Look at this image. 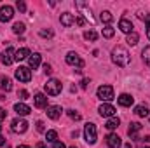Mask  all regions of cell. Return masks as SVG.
<instances>
[{
  "mask_svg": "<svg viewBox=\"0 0 150 148\" xmlns=\"http://www.w3.org/2000/svg\"><path fill=\"white\" fill-rule=\"evenodd\" d=\"M129 59H131V56H129V52H127L126 47H122V45L113 47L112 61L117 65V66H127V65H129Z\"/></svg>",
  "mask_w": 150,
  "mask_h": 148,
  "instance_id": "1",
  "label": "cell"
},
{
  "mask_svg": "<svg viewBox=\"0 0 150 148\" xmlns=\"http://www.w3.org/2000/svg\"><path fill=\"white\" fill-rule=\"evenodd\" d=\"M44 89H45V92H47L49 96H58V94L61 92L63 85H61V82H59L58 78H49L47 84L44 85Z\"/></svg>",
  "mask_w": 150,
  "mask_h": 148,
  "instance_id": "2",
  "label": "cell"
},
{
  "mask_svg": "<svg viewBox=\"0 0 150 148\" xmlns=\"http://www.w3.org/2000/svg\"><path fill=\"white\" fill-rule=\"evenodd\" d=\"M84 138H86V141H87L89 145H94V143H96L98 132H96V125H94L93 122L86 124V127H84Z\"/></svg>",
  "mask_w": 150,
  "mask_h": 148,
  "instance_id": "3",
  "label": "cell"
},
{
  "mask_svg": "<svg viewBox=\"0 0 150 148\" xmlns=\"http://www.w3.org/2000/svg\"><path fill=\"white\" fill-rule=\"evenodd\" d=\"M96 94H98V98H100L101 101L108 103V101L113 99V87L112 85H101V87H98Z\"/></svg>",
  "mask_w": 150,
  "mask_h": 148,
  "instance_id": "4",
  "label": "cell"
},
{
  "mask_svg": "<svg viewBox=\"0 0 150 148\" xmlns=\"http://www.w3.org/2000/svg\"><path fill=\"white\" fill-rule=\"evenodd\" d=\"M11 129H12V132H16V134H23V132L28 131V122L23 120V118H14V120L11 122Z\"/></svg>",
  "mask_w": 150,
  "mask_h": 148,
  "instance_id": "5",
  "label": "cell"
},
{
  "mask_svg": "<svg viewBox=\"0 0 150 148\" xmlns=\"http://www.w3.org/2000/svg\"><path fill=\"white\" fill-rule=\"evenodd\" d=\"M0 59H2V63L5 65V66H9V65H12L14 61H16V51L12 49V47H7L4 52H2V56H0Z\"/></svg>",
  "mask_w": 150,
  "mask_h": 148,
  "instance_id": "6",
  "label": "cell"
},
{
  "mask_svg": "<svg viewBox=\"0 0 150 148\" xmlns=\"http://www.w3.org/2000/svg\"><path fill=\"white\" fill-rule=\"evenodd\" d=\"M16 78H18L19 82H30V80H32V70L26 68V66H19V68L16 70Z\"/></svg>",
  "mask_w": 150,
  "mask_h": 148,
  "instance_id": "7",
  "label": "cell"
},
{
  "mask_svg": "<svg viewBox=\"0 0 150 148\" xmlns=\"http://www.w3.org/2000/svg\"><path fill=\"white\" fill-rule=\"evenodd\" d=\"M140 131H142V124L140 122H131L129 124V129H127V134H129L131 140L140 141Z\"/></svg>",
  "mask_w": 150,
  "mask_h": 148,
  "instance_id": "8",
  "label": "cell"
},
{
  "mask_svg": "<svg viewBox=\"0 0 150 148\" xmlns=\"http://www.w3.org/2000/svg\"><path fill=\"white\" fill-rule=\"evenodd\" d=\"M12 16H14V9H12L11 5H2V7H0V21H2V23L11 21Z\"/></svg>",
  "mask_w": 150,
  "mask_h": 148,
  "instance_id": "9",
  "label": "cell"
},
{
  "mask_svg": "<svg viewBox=\"0 0 150 148\" xmlns=\"http://www.w3.org/2000/svg\"><path fill=\"white\" fill-rule=\"evenodd\" d=\"M65 59H67V63L72 65V66H77V68H82V66H84V59H82L79 54H75V52H68Z\"/></svg>",
  "mask_w": 150,
  "mask_h": 148,
  "instance_id": "10",
  "label": "cell"
},
{
  "mask_svg": "<svg viewBox=\"0 0 150 148\" xmlns=\"http://www.w3.org/2000/svg\"><path fill=\"white\" fill-rule=\"evenodd\" d=\"M98 111H100V115H101V117H107V118H110V117H113V115H115V111H117V110L113 108L110 103H103V105L98 108Z\"/></svg>",
  "mask_w": 150,
  "mask_h": 148,
  "instance_id": "11",
  "label": "cell"
},
{
  "mask_svg": "<svg viewBox=\"0 0 150 148\" xmlns=\"http://www.w3.org/2000/svg\"><path fill=\"white\" fill-rule=\"evenodd\" d=\"M61 106H58V105H51V106H47V117L51 118V120H58L59 117H61Z\"/></svg>",
  "mask_w": 150,
  "mask_h": 148,
  "instance_id": "12",
  "label": "cell"
},
{
  "mask_svg": "<svg viewBox=\"0 0 150 148\" xmlns=\"http://www.w3.org/2000/svg\"><path fill=\"white\" fill-rule=\"evenodd\" d=\"M107 145H108V148H120L122 141H120V138H119L117 134L110 132V134L107 136Z\"/></svg>",
  "mask_w": 150,
  "mask_h": 148,
  "instance_id": "13",
  "label": "cell"
},
{
  "mask_svg": "<svg viewBox=\"0 0 150 148\" xmlns=\"http://www.w3.org/2000/svg\"><path fill=\"white\" fill-rule=\"evenodd\" d=\"M119 28H120V32H124L126 35H129V33H133V28H134V26H133V23H131L129 19L124 18V19L119 21Z\"/></svg>",
  "mask_w": 150,
  "mask_h": 148,
  "instance_id": "14",
  "label": "cell"
},
{
  "mask_svg": "<svg viewBox=\"0 0 150 148\" xmlns=\"http://www.w3.org/2000/svg\"><path fill=\"white\" fill-rule=\"evenodd\" d=\"M117 103L120 105V106H131L133 103H134V98L131 96V94H120L119 98H117Z\"/></svg>",
  "mask_w": 150,
  "mask_h": 148,
  "instance_id": "15",
  "label": "cell"
},
{
  "mask_svg": "<svg viewBox=\"0 0 150 148\" xmlns=\"http://www.w3.org/2000/svg\"><path fill=\"white\" fill-rule=\"evenodd\" d=\"M33 103H35L37 108H45L47 106V96L42 94V92H38V94L33 96Z\"/></svg>",
  "mask_w": 150,
  "mask_h": 148,
  "instance_id": "16",
  "label": "cell"
},
{
  "mask_svg": "<svg viewBox=\"0 0 150 148\" xmlns=\"http://www.w3.org/2000/svg\"><path fill=\"white\" fill-rule=\"evenodd\" d=\"M59 21H61L63 26H72L75 23V18H74V14H70V12H63L59 16Z\"/></svg>",
  "mask_w": 150,
  "mask_h": 148,
  "instance_id": "17",
  "label": "cell"
},
{
  "mask_svg": "<svg viewBox=\"0 0 150 148\" xmlns=\"http://www.w3.org/2000/svg\"><path fill=\"white\" fill-rule=\"evenodd\" d=\"M14 111H16L18 115H21V117H25V115H28V113L32 111V108H30L28 105H25V103H16V105H14Z\"/></svg>",
  "mask_w": 150,
  "mask_h": 148,
  "instance_id": "18",
  "label": "cell"
},
{
  "mask_svg": "<svg viewBox=\"0 0 150 148\" xmlns=\"http://www.w3.org/2000/svg\"><path fill=\"white\" fill-rule=\"evenodd\" d=\"M40 61H42V56L38 54V52H33L30 58H28V65H30V68H38V65H40Z\"/></svg>",
  "mask_w": 150,
  "mask_h": 148,
  "instance_id": "19",
  "label": "cell"
},
{
  "mask_svg": "<svg viewBox=\"0 0 150 148\" xmlns=\"http://www.w3.org/2000/svg\"><path fill=\"white\" fill-rule=\"evenodd\" d=\"M30 56H32V52H30V49H26V47H23V49L16 51V61H23V59H28Z\"/></svg>",
  "mask_w": 150,
  "mask_h": 148,
  "instance_id": "20",
  "label": "cell"
},
{
  "mask_svg": "<svg viewBox=\"0 0 150 148\" xmlns=\"http://www.w3.org/2000/svg\"><path fill=\"white\" fill-rule=\"evenodd\" d=\"M0 89L2 91H11L12 89V82L9 77H0Z\"/></svg>",
  "mask_w": 150,
  "mask_h": 148,
  "instance_id": "21",
  "label": "cell"
},
{
  "mask_svg": "<svg viewBox=\"0 0 150 148\" xmlns=\"http://www.w3.org/2000/svg\"><path fill=\"white\" fill-rule=\"evenodd\" d=\"M119 124H120V120H119L117 117H110V118L107 120L105 127H107L108 131H113V129H117V127H119Z\"/></svg>",
  "mask_w": 150,
  "mask_h": 148,
  "instance_id": "22",
  "label": "cell"
},
{
  "mask_svg": "<svg viewBox=\"0 0 150 148\" xmlns=\"http://www.w3.org/2000/svg\"><path fill=\"white\" fill-rule=\"evenodd\" d=\"M100 19H101L103 23H107V26H108V25L113 21V16H112V12H110V11H103V12L100 14Z\"/></svg>",
  "mask_w": 150,
  "mask_h": 148,
  "instance_id": "23",
  "label": "cell"
},
{
  "mask_svg": "<svg viewBox=\"0 0 150 148\" xmlns=\"http://www.w3.org/2000/svg\"><path fill=\"white\" fill-rule=\"evenodd\" d=\"M134 113L138 117H149V108L145 105H138V106H134Z\"/></svg>",
  "mask_w": 150,
  "mask_h": 148,
  "instance_id": "24",
  "label": "cell"
},
{
  "mask_svg": "<svg viewBox=\"0 0 150 148\" xmlns=\"http://www.w3.org/2000/svg\"><path fill=\"white\" fill-rule=\"evenodd\" d=\"M25 23H14V26H12V32L16 33V35H21V33H25Z\"/></svg>",
  "mask_w": 150,
  "mask_h": 148,
  "instance_id": "25",
  "label": "cell"
},
{
  "mask_svg": "<svg viewBox=\"0 0 150 148\" xmlns=\"http://www.w3.org/2000/svg\"><path fill=\"white\" fill-rule=\"evenodd\" d=\"M138 33H136V32H133V33H129V35H127V38H126V42H127V44H129V45H136V44H138Z\"/></svg>",
  "mask_w": 150,
  "mask_h": 148,
  "instance_id": "26",
  "label": "cell"
},
{
  "mask_svg": "<svg viewBox=\"0 0 150 148\" xmlns=\"http://www.w3.org/2000/svg\"><path fill=\"white\" fill-rule=\"evenodd\" d=\"M84 38L89 40V42H94V40L98 38V33H96L94 30H87V32H84Z\"/></svg>",
  "mask_w": 150,
  "mask_h": 148,
  "instance_id": "27",
  "label": "cell"
},
{
  "mask_svg": "<svg viewBox=\"0 0 150 148\" xmlns=\"http://www.w3.org/2000/svg\"><path fill=\"white\" fill-rule=\"evenodd\" d=\"M45 140H47L49 143H54V141L58 140V132H56V131H47V132H45Z\"/></svg>",
  "mask_w": 150,
  "mask_h": 148,
  "instance_id": "28",
  "label": "cell"
},
{
  "mask_svg": "<svg viewBox=\"0 0 150 148\" xmlns=\"http://www.w3.org/2000/svg\"><path fill=\"white\" fill-rule=\"evenodd\" d=\"M142 56H143V61L147 63V66L150 68V45H149V47H145V49H143Z\"/></svg>",
  "mask_w": 150,
  "mask_h": 148,
  "instance_id": "29",
  "label": "cell"
},
{
  "mask_svg": "<svg viewBox=\"0 0 150 148\" xmlns=\"http://www.w3.org/2000/svg\"><path fill=\"white\" fill-rule=\"evenodd\" d=\"M113 33H115V30H113L110 25L103 28V37H105V38H112V37H113Z\"/></svg>",
  "mask_w": 150,
  "mask_h": 148,
  "instance_id": "30",
  "label": "cell"
},
{
  "mask_svg": "<svg viewBox=\"0 0 150 148\" xmlns=\"http://www.w3.org/2000/svg\"><path fill=\"white\" fill-rule=\"evenodd\" d=\"M52 35H54V32H52V30H40V37H47V38H51L52 37Z\"/></svg>",
  "mask_w": 150,
  "mask_h": 148,
  "instance_id": "31",
  "label": "cell"
},
{
  "mask_svg": "<svg viewBox=\"0 0 150 148\" xmlns=\"http://www.w3.org/2000/svg\"><path fill=\"white\" fill-rule=\"evenodd\" d=\"M16 7H18V11H19V12H25V11H26V4H25L23 0H18Z\"/></svg>",
  "mask_w": 150,
  "mask_h": 148,
  "instance_id": "32",
  "label": "cell"
},
{
  "mask_svg": "<svg viewBox=\"0 0 150 148\" xmlns=\"http://www.w3.org/2000/svg\"><path fill=\"white\" fill-rule=\"evenodd\" d=\"M68 115H70V118H74V120H80V113H77L75 110H68Z\"/></svg>",
  "mask_w": 150,
  "mask_h": 148,
  "instance_id": "33",
  "label": "cell"
},
{
  "mask_svg": "<svg viewBox=\"0 0 150 148\" xmlns=\"http://www.w3.org/2000/svg\"><path fill=\"white\" fill-rule=\"evenodd\" d=\"M35 125H37V131H38V132H44V131H45V127H44V122H42V120H38Z\"/></svg>",
  "mask_w": 150,
  "mask_h": 148,
  "instance_id": "34",
  "label": "cell"
},
{
  "mask_svg": "<svg viewBox=\"0 0 150 148\" xmlns=\"http://www.w3.org/2000/svg\"><path fill=\"white\" fill-rule=\"evenodd\" d=\"M44 72H45L47 75L52 73V68H51V65H49V63H45V65H44Z\"/></svg>",
  "mask_w": 150,
  "mask_h": 148,
  "instance_id": "35",
  "label": "cell"
},
{
  "mask_svg": "<svg viewBox=\"0 0 150 148\" xmlns=\"http://www.w3.org/2000/svg\"><path fill=\"white\" fill-rule=\"evenodd\" d=\"M52 148H67V147H65L61 141H54V143H52Z\"/></svg>",
  "mask_w": 150,
  "mask_h": 148,
  "instance_id": "36",
  "label": "cell"
},
{
  "mask_svg": "<svg viewBox=\"0 0 150 148\" xmlns=\"http://www.w3.org/2000/svg\"><path fill=\"white\" fill-rule=\"evenodd\" d=\"M138 18H140V19H147V21H149V19H150V14H143V12H138Z\"/></svg>",
  "mask_w": 150,
  "mask_h": 148,
  "instance_id": "37",
  "label": "cell"
},
{
  "mask_svg": "<svg viewBox=\"0 0 150 148\" xmlns=\"http://www.w3.org/2000/svg\"><path fill=\"white\" fill-rule=\"evenodd\" d=\"M87 84H89V80H87V78H82V82H80V87H82V89H87Z\"/></svg>",
  "mask_w": 150,
  "mask_h": 148,
  "instance_id": "38",
  "label": "cell"
},
{
  "mask_svg": "<svg viewBox=\"0 0 150 148\" xmlns=\"http://www.w3.org/2000/svg\"><path fill=\"white\" fill-rule=\"evenodd\" d=\"M18 96H19L21 99H26V98H28V92H26V91H19V94H18Z\"/></svg>",
  "mask_w": 150,
  "mask_h": 148,
  "instance_id": "39",
  "label": "cell"
},
{
  "mask_svg": "<svg viewBox=\"0 0 150 148\" xmlns=\"http://www.w3.org/2000/svg\"><path fill=\"white\" fill-rule=\"evenodd\" d=\"M4 118H5V111L0 108V127H2V120H4Z\"/></svg>",
  "mask_w": 150,
  "mask_h": 148,
  "instance_id": "40",
  "label": "cell"
},
{
  "mask_svg": "<svg viewBox=\"0 0 150 148\" xmlns=\"http://www.w3.org/2000/svg\"><path fill=\"white\" fill-rule=\"evenodd\" d=\"M75 21H77V25H80V26H82V25L86 23V21H84V18H80V16H79V18H77Z\"/></svg>",
  "mask_w": 150,
  "mask_h": 148,
  "instance_id": "41",
  "label": "cell"
},
{
  "mask_svg": "<svg viewBox=\"0 0 150 148\" xmlns=\"http://www.w3.org/2000/svg\"><path fill=\"white\" fill-rule=\"evenodd\" d=\"M147 37L150 38V19L147 21Z\"/></svg>",
  "mask_w": 150,
  "mask_h": 148,
  "instance_id": "42",
  "label": "cell"
},
{
  "mask_svg": "<svg viewBox=\"0 0 150 148\" xmlns=\"http://www.w3.org/2000/svg\"><path fill=\"white\" fill-rule=\"evenodd\" d=\"M4 145H5V138L0 134V147H4Z\"/></svg>",
  "mask_w": 150,
  "mask_h": 148,
  "instance_id": "43",
  "label": "cell"
},
{
  "mask_svg": "<svg viewBox=\"0 0 150 148\" xmlns=\"http://www.w3.org/2000/svg\"><path fill=\"white\" fill-rule=\"evenodd\" d=\"M37 148H45V145H44V143L40 141V143H37Z\"/></svg>",
  "mask_w": 150,
  "mask_h": 148,
  "instance_id": "44",
  "label": "cell"
},
{
  "mask_svg": "<svg viewBox=\"0 0 150 148\" xmlns=\"http://www.w3.org/2000/svg\"><path fill=\"white\" fill-rule=\"evenodd\" d=\"M143 141H145V143H150V136H145V138H143Z\"/></svg>",
  "mask_w": 150,
  "mask_h": 148,
  "instance_id": "45",
  "label": "cell"
},
{
  "mask_svg": "<svg viewBox=\"0 0 150 148\" xmlns=\"http://www.w3.org/2000/svg\"><path fill=\"white\" fill-rule=\"evenodd\" d=\"M18 148H32V147H28V145H19Z\"/></svg>",
  "mask_w": 150,
  "mask_h": 148,
  "instance_id": "46",
  "label": "cell"
},
{
  "mask_svg": "<svg viewBox=\"0 0 150 148\" xmlns=\"http://www.w3.org/2000/svg\"><path fill=\"white\" fill-rule=\"evenodd\" d=\"M124 148H131V143H127V145H124Z\"/></svg>",
  "mask_w": 150,
  "mask_h": 148,
  "instance_id": "47",
  "label": "cell"
},
{
  "mask_svg": "<svg viewBox=\"0 0 150 148\" xmlns=\"http://www.w3.org/2000/svg\"><path fill=\"white\" fill-rule=\"evenodd\" d=\"M70 148H77V147H70Z\"/></svg>",
  "mask_w": 150,
  "mask_h": 148,
  "instance_id": "48",
  "label": "cell"
}]
</instances>
